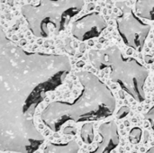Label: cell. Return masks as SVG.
<instances>
[{
	"label": "cell",
	"instance_id": "obj_5",
	"mask_svg": "<svg viewBox=\"0 0 154 153\" xmlns=\"http://www.w3.org/2000/svg\"><path fill=\"white\" fill-rule=\"evenodd\" d=\"M121 14L116 16V29L125 45L136 51H142L150 33L151 25L143 22L125 2H117Z\"/></svg>",
	"mask_w": 154,
	"mask_h": 153
},
{
	"label": "cell",
	"instance_id": "obj_15",
	"mask_svg": "<svg viewBox=\"0 0 154 153\" xmlns=\"http://www.w3.org/2000/svg\"><path fill=\"white\" fill-rule=\"evenodd\" d=\"M144 59H145V60H146L147 63H152L153 62V59L151 56H149V55H146Z\"/></svg>",
	"mask_w": 154,
	"mask_h": 153
},
{
	"label": "cell",
	"instance_id": "obj_17",
	"mask_svg": "<svg viewBox=\"0 0 154 153\" xmlns=\"http://www.w3.org/2000/svg\"><path fill=\"white\" fill-rule=\"evenodd\" d=\"M153 82H154V78H153Z\"/></svg>",
	"mask_w": 154,
	"mask_h": 153
},
{
	"label": "cell",
	"instance_id": "obj_8",
	"mask_svg": "<svg viewBox=\"0 0 154 153\" xmlns=\"http://www.w3.org/2000/svg\"><path fill=\"white\" fill-rule=\"evenodd\" d=\"M45 153H78L79 145L75 141H69L67 143H49L44 148Z\"/></svg>",
	"mask_w": 154,
	"mask_h": 153
},
{
	"label": "cell",
	"instance_id": "obj_3",
	"mask_svg": "<svg viewBox=\"0 0 154 153\" xmlns=\"http://www.w3.org/2000/svg\"><path fill=\"white\" fill-rule=\"evenodd\" d=\"M91 64L100 71L109 70L112 82L138 103L145 100L144 86L149 72L136 59L125 57L116 45L105 50H92L89 52Z\"/></svg>",
	"mask_w": 154,
	"mask_h": 153
},
{
	"label": "cell",
	"instance_id": "obj_1",
	"mask_svg": "<svg viewBox=\"0 0 154 153\" xmlns=\"http://www.w3.org/2000/svg\"><path fill=\"white\" fill-rule=\"evenodd\" d=\"M71 70L62 54L28 51L0 34V131L34 122L47 95L60 87Z\"/></svg>",
	"mask_w": 154,
	"mask_h": 153
},
{
	"label": "cell",
	"instance_id": "obj_13",
	"mask_svg": "<svg viewBox=\"0 0 154 153\" xmlns=\"http://www.w3.org/2000/svg\"><path fill=\"white\" fill-rule=\"evenodd\" d=\"M130 113V108L128 106H123L119 109V111L116 113V118L117 119H123L125 118L128 114Z\"/></svg>",
	"mask_w": 154,
	"mask_h": 153
},
{
	"label": "cell",
	"instance_id": "obj_7",
	"mask_svg": "<svg viewBox=\"0 0 154 153\" xmlns=\"http://www.w3.org/2000/svg\"><path fill=\"white\" fill-rule=\"evenodd\" d=\"M99 135L101 141L98 142L97 147L92 152L108 153L113 151L120 142L119 132L116 123L114 120L104 123L99 127Z\"/></svg>",
	"mask_w": 154,
	"mask_h": 153
},
{
	"label": "cell",
	"instance_id": "obj_12",
	"mask_svg": "<svg viewBox=\"0 0 154 153\" xmlns=\"http://www.w3.org/2000/svg\"><path fill=\"white\" fill-rule=\"evenodd\" d=\"M145 119L148 121V123L150 124L152 129L154 131V105L152 106V108L146 113Z\"/></svg>",
	"mask_w": 154,
	"mask_h": 153
},
{
	"label": "cell",
	"instance_id": "obj_16",
	"mask_svg": "<svg viewBox=\"0 0 154 153\" xmlns=\"http://www.w3.org/2000/svg\"><path fill=\"white\" fill-rule=\"evenodd\" d=\"M147 153H154V146L153 147H151V148L147 151Z\"/></svg>",
	"mask_w": 154,
	"mask_h": 153
},
{
	"label": "cell",
	"instance_id": "obj_11",
	"mask_svg": "<svg viewBox=\"0 0 154 153\" xmlns=\"http://www.w3.org/2000/svg\"><path fill=\"white\" fill-rule=\"evenodd\" d=\"M142 134H143V131H142L141 128H139V127L133 128L130 131V133H129V140H130L131 143L138 144L141 142Z\"/></svg>",
	"mask_w": 154,
	"mask_h": 153
},
{
	"label": "cell",
	"instance_id": "obj_18",
	"mask_svg": "<svg viewBox=\"0 0 154 153\" xmlns=\"http://www.w3.org/2000/svg\"><path fill=\"white\" fill-rule=\"evenodd\" d=\"M153 42H154V39H153Z\"/></svg>",
	"mask_w": 154,
	"mask_h": 153
},
{
	"label": "cell",
	"instance_id": "obj_6",
	"mask_svg": "<svg viewBox=\"0 0 154 153\" xmlns=\"http://www.w3.org/2000/svg\"><path fill=\"white\" fill-rule=\"evenodd\" d=\"M106 27L104 16L98 12H91L73 22L71 33L78 41H86L98 37Z\"/></svg>",
	"mask_w": 154,
	"mask_h": 153
},
{
	"label": "cell",
	"instance_id": "obj_2",
	"mask_svg": "<svg viewBox=\"0 0 154 153\" xmlns=\"http://www.w3.org/2000/svg\"><path fill=\"white\" fill-rule=\"evenodd\" d=\"M82 87L79 96L71 103L53 101L42 112V123L53 133H58L68 122H92L111 116L116 100L111 89L90 71L77 74Z\"/></svg>",
	"mask_w": 154,
	"mask_h": 153
},
{
	"label": "cell",
	"instance_id": "obj_9",
	"mask_svg": "<svg viewBox=\"0 0 154 153\" xmlns=\"http://www.w3.org/2000/svg\"><path fill=\"white\" fill-rule=\"evenodd\" d=\"M135 11L140 17L154 21V0H136Z\"/></svg>",
	"mask_w": 154,
	"mask_h": 153
},
{
	"label": "cell",
	"instance_id": "obj_10",
	"mask_svg": "<svg viewBox=\"0 0 154 153\" xmlns=\"http://www.w3.org/2000/svg\"><path fill=\"white\" fill-rule=\"evenodd\" d=\"M80 138L85 144H91L95 139L94 124L92 123H87L81 127Z\"/></svg>",
	"mask_w": 154,
	"mask_h": 153
},
{
	"label": "cell",
	"instance_id": "obj_4",
	"mask_svg": "<svg viewBox=\"0 0 154 153\" xmlns=\"http://www.w3.org/2000/svg\"><path fill=\"white\" fill-rule=\"evenodd\" d=\"M84 4V0H40L37 5H24L21 13L32 35L49 38L64 31Z\"/></svg>",
	"mask_w": 154,
	"mask_h": 153
},
{
	"label": "cell",
	"instance_id": "obj_14",
	"mask_svg": "<svg viewBox=\"0 0 154 153\" xmlns=\"http://www.w3.org/2000/svg\"><path fill=\"white\" fill-rule=\"evenodd\" d=\"M77 133V129L75 127H71V126H67L64 130H63V133L64 134H68V135H74Z\"/></svg>",
	"mask_w": 154,
	"mask_h": 153
}]
</instances>
